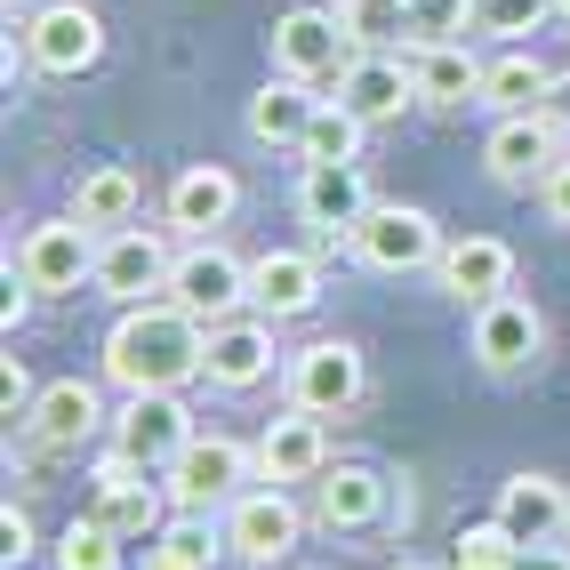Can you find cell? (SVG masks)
Masks as SVG:
<instances>
[{
	"mask_svg": "<svg viewBox=\"0 0 570 570\" xmlns=\"http://www.w3.org/2000/svg\"><path fill=\"white\" fill-rule=\"evenodd\" d=\"M417 105H482V57L466 41H410Z\"/></svg>",
	"mask_w": 570,
	"mask_h": 570,
	"instance_id": "cell-22",
	"label": "cell"
},
{
	"mask_svg": "<svg viewBox=\"0 0 570 570\" xmlns=\"http://www.w3.org/2000/svg\"><path fill=\"white\" fill-rule=\"evenodd\" d=\"M9 9H17V0H9Z\"/></svg>",
	"mask_w": 570,
	"mask_h": 570,
	"instance_id": "cell-43",
	"label": "cell"
},
{
	"mask_svg": "<svg viewBox=\"0 0 570 570\" xmlns=\"http://www.w3.org/2000/svg\"><path fill=\"white\" fill-rule=\"evenodd\" d=\"M105 377L121 394H177L209 377V322L185 306H129L105 330Z\"/></svg>",
	"mask_w": 570,
	"mask_h": 570,
	"instance_id": "cell-1",
	"label": "cell"
},
{
	"mask_svg": "<svg viewBox=\"0 0 570 570\" xmlns=\"http://www.w3.org/2000/svg\"><path fill=\"white\" fill-rule=\"evenodd\" d=\"M32 402H41V386H32L24 362L9 354V362H0V410H9V417H32Z\"/></svg>",
	"mask_w": 570,
	"mask_h": 570,
	"instance_id": "cell-35",
	"label": "cell"
},
{
	"mask_svg": "<svg viewBox=\"0 0 570 570\" xmlns=\"http://www.w3.org/2000/svg\"><path fill=\"white\" fill-rule=\"evenodd\" d=\"M121 547H129V539H112L97 514H89V522H65V539H57V570H121Z\"/></svg>",
	"mask_w": 570,
	"mask_h": 570,
	"instance_id": "cell-32",
	"label": "cell"
},
{
	"mask_svg": "<svg viewBox=\"0 0 570 570\" xmlns=\"http://www.w3.org/2000/svg\"><path fill=\"white\" fill-rule=\"evenodd\" d=\"M194 410H185L177 394H129V410L112 417V459H129L145 474H169L177 466V450L194 442Z\"/></svg>",
	"mask_w": 570,
	"mask_h": 570,
	"instance_id": "cell-9",
	"label": "cell"
},
{
	"mask_svg": "<svg viewBox=\"0 0 570 570\" xmlns=\"http://www.w3.org/2000/svg\"><path fill=\"white\" fill-rule=\"evenodd\" d=\"M0 554H9V570H17V562L32 554V514H24L17 499H9V507H0Z\"/></svg>",
	"mask_w": 570,
	"mask_h": 570,
	"instance_id": "cell-36",
	"label": "cell"
},
{
	"mask_svg": "<svg viewBox=\"0 0 570 570\" xmlns=\"http://www.w3.org/2000/svg\"><path fill=\"white\" fill-rule=\"evenodd\" d=\"M539 346H547V322H539L530 297L499 289V297H482V306H474V362L482 370H530Z\"/></svg>",
	"mask_w": 570,
	"mask_h": 570,
	"instance_id": "cell-14",
	"label": "cell"
},
{
	"mask_svg": "<svg viewBox=\"0 0 570 570\" xmlns=\"http://www.w3.org/2000/svg\"><path fill=\"white\" fill-rule=\"evenodd\" d=\"M265 49H274V72H289V81H337V72L362 57L337 9H289V17H274Z\"/></svg>",
	"mask_w": 570,
	"mask_h": 570,
	"instance_id": "cell-4",
	"label": "cell"
},
{
	"mask_svg": "<svg viewBox=\"0 0 570 570\" xmlns=\"http://www.w3.org/2000/svg\"><path fill=\"white\" fill-rule=\"evenodd\" d=\"M242 202V185L234 169H217V161H194L177 185H169V225H185V234H209V225H225Z\"/></svg>",
	"mask_w": 570,
	"mask_h": 570,
	"instance_id": "cell-26",
	"label": "cell"
},
{
	"mask_svg": "<svg viewBox=\"0 0 570 570\" xmlns=\"http://www.w3.org/2000/svg\"><path fill=\"white\" fill-rule=\"evenodd\" d=\"M97 522L112 539H161L169 530V482H145V466L105 459L97 466Z\"/></svg>",
	"mask_w": 570,
	"mask_h": 570,
	"instance_id": "cell-13",
	"label": "cell"
},
{
	"mask_svg": "<svg viewBox=\"0 0 570 570\" xmlns=\"http://www.w3.org/2000/svg\"><path fill=\"white\" fill-rule=\"evenodd\" d=\"M386 570H434V562H386Z\"/></svg>",
	"mask_w": 570,
	"mask_h": 570,
	"instance_id": "cell-41",
	"label": "cell"
},
{
	"mask_svg": "<svg viewBox=\"0 0 570 570\" xmlns=\"http://www.w3.org/2000/svg\"><path fill=\"white\" fill-rule=\"evenodd\" d=\"M257 474L265 482H322L330 474V434H322V417L314 410H289V417H274V426L257 434Z\"/></svg>",
	"mask_w": 570,
	"mask_h": 570,
	"instance_id": "cell-17",
	"label": "cell"
},
{
	"mask_svg": "<svg viewBox=\"0 0 570 570\" xmlns=\"http://www.w3.org/2000/svg\"><path fill=\"white\" fill-rule=\"evenodd\" d=\"M482 161L499 185H547V169L562 161V112L539 105V112H499V129L482 137Z\"/></svg>",
	"mask_w": 570,
	"mask_h": 570,
	"instance_id": "cell-10",
	"label": "cell"
},
{
	"mask_svg": "<svg viewBox=\"0 0 570 570\" xmlns=\"http://www.w3.org/2000/svg\"><path fill=\"white\" fill-rule=\"evenodd\" d=\"M24 57L41 65V72H89L97 57H105V24H97V9L89 0H41L32 9V24H24Z\"/></svg>",
	"mask_w": 570,
	"mask_h": 570,
	"instance_id": "cell-11",
	"label": "cell"
},
{
	"mask_svg": "<svg viewBox=\"0 0 570 570\" xmlns=\"http://www.w3.org/2000/svg\"><path fill=\"white\" fill-rule=\"evenodd\" d=\"M337 105L362 112L370 129H377V121H402V105H417V72H410V57H394V49H362L346 72H337Z\"/></svg>",
	"mask_w": 570,
	"mask_h": 570,
	"instance_id": "cell-15",
	"label": "cell"
},
{
	"mask_svg": "<svg viewBox=\"0 0 570 570\" xmlns=\"http://www.w3.org/2000/svg\"><path fill=\"white\" fill-rule=\"evenodd\" d=\"M482 24V0H410V41H466Z\"/></svg>",
	"mask_w": 570,
	"mask_h": 570,
	"instance_id": "cell-33",
	"label": "cell"
},
{
	"mask_svg": "<svg viewBox=\"0 0 570 570\" xmlns=\"http://www.w3.org/2000/svg\"><path fill=\"white\" fill-rule=\"evenodd\" d=\"M554 17H570V0H554Z\"/></svg>",
	"mask_w": 570,
	"mask_h": 570,
	"instance_id": "cell-42",
	"label": "cell"
},
{
	"mask_svg": "<svg viewBox=\"0 0 570 570\" xmlns=\"http://www.w3.org/2000/svg\"><path fill=\"white\" fill-rule=\"evenodd\" d=\"M514 570H570V547L539 539V547H522V562H514Z\"/></svg>",
	"mask_w": 570,
	"mask_h": 570,
	"instance_id": "cell-38",
	"label": "cell"
},
{
	"mask_svg": "<svg viewBox=\"0 0 570 570\" xmlns=\"http://www.w3.org/2000/svg\"><path fill=\"white\" fill-rule=\"evenodd\" d=\"M137 570H194V562H185L169 539H145V562H137Z\"/></svg>",
	"mask_w": 570,
	"mask_h": 570,
	"instance_id": "cell-39",
	"label": "cell"
},
{
	"mask_svg": "<svg viewBox=\"0 0 570 570\" xmlns=\"http://www.w3.org/2000/svg\"><path fill=\"white\" fill-rule=\"evenodd\" d=\"M362 394H370V370H362V346H346V337H314V346L289 354V410L337 417Z\"/></svg>",
	"mask_w": 570,
	"mask_h": 570,
	"instance_id": "cell-8",
	"label": "cell"
},
{
	"mask_svg": "<svg viewBox=\"0 0 570 570\" xmlns=\"http://www.w3.org/2000/svg\"><path fill=\"white\" fill-rule=\"evenodd\" d=\"M434 282H442L450 297H466V306H482V297L514 289V249H507L499 234H466V242H442V257H434Z\"/></svg>",
	"mask_w": 570,
	"mask_h": 570,
	"instance_id": "cell-20",
	"label": "cell"
},
{
	"mask_svg": "<svg viewBox=\"0 0 570 570\" xmlns=\"http://www.w3.org/2000/svg\"><path fill=\"white\" fill-rule=\"evenodd\" d=\"M24 426H32V442H41L49 459H65V450H81L105 426V402H97L89 377H57V386H41V402H32Z\"/></svg>",
	"mask_w": 570,
	"mask_h": 570,
	"instance_id": "cell-18",
	"label": "cell"
},
{
	"mask_svg": "<svg viewBox=\"0 0 570 570\" xmlns=\"http://www.w3.org/2000/svg\"><path fill=\"white\" fill-rule=\"evenodd\" d=\"M522 562V539L490 514V522H466L459 530V554H450V570H514Z\"/></svg>",
	"mask_w": 570,
	"mask_h": 570,
	"instance_id": "cell-31",
	"label": "cell"
},
{
	"mask_svg": "<svg viewBox=\"0 0 570 570\" xmlns=\"http://www.w3.org/2000/svg\"><path fill=\"white\" fill-rule=\"evenodd\" d=\"M337 17H346L354 49H394V41H410V0H337Z\"/></svg>",
	"mask_w": 570,
	"mask_h": 570,
	"instance_id": "cell-30",
	"label": "cell"
},
{
	"mask_svg": "<svg viewBox=\"0 0 570 570\" xmlns=\"http://www.w3.org/2000/svg\"><path fill=\"white\" fill-rule=\"evenodd\" d=\"M386 507H394V490H386V474H377V466H330V474L314 482L322 530H370Z\"/></svg>",
	"mask_w": 570,
	"mask_h": 570,
	"instance_id": "cell-23",
	"label": "cell"
},
{
	"mask_svg": "<svg viewBox=\"0 0 570 570\" xmlns=\"http://www.w3.org/2000/svg\"><path fill=\"white\" fill-rule=\"evenodd\" d=\"M249 474H257V450H249V442H234V434H194V442L177 450V466H169V507H177V514L234 507Z\"/></svg>",
	"mask_w": 570,
	"mask_h": 570,
	"instance_id": "cell-2",
	"label": "cell"
},
{
	"mask_svg": "<svg viewBox=\"0 0 570 570\" xmlns=\"http://www.w3.org/2000/svg\"><path fill=\"white\" fill-rule=\"evenodd\" d=\"M362 112H346L337 97H322V112H314V129H306V145H297V154L306 161H362Z\"/></svg>",
	"mask_w": 570,
	"mask_h": 570,
	"instance_id": "cell-29",
	"label": "cell"
},
{
	"mask_svg": "<svg viewBox=\"0 0 570 570\" xmlns=\"http://www.w3.org/2000/svg\"><path fill=\"white\" fill-rule=\"evenodd\" d=\"M297 539H306V514H297V499L282 482L242 490V499L225 507V547H234L242 562H282Z\"/></svg>",
	"mask_w": 570,
	"mask_h": 570,
	"instance_id": "cell-12",
	"label": "cell"
},
{
	"mask_svg": "<svg viewBox=\"0 0 570 570\" xmlns=\"http://www.w3.org/2000/svg\"><path fill=\"white\" fill-rule=\"evenodd\" d=\"M499 522L514 530L522 547L562 539V530H570V499H562V482H554V474H507V482H499Z\"/></svg>",
	"mask_w": 570,
	"mask_h": 570,
	"instance_id": "cell-24",
	"label": "cell"
},
{
	"mask_svg": "<svg viewBox=\"0 0 570 570\" xmlns=\"http://www.w3.org/2000/svg\"><path fill=\"white\" fill-rule=\"evenodd\" d=\"M97 249L105 234L81 217H49V225H32L24 249H17V274L32 282V297H72L81 282H97Z\"/></svg>",
	"mask_w": 570,
	"mask_h": 570,
	"instance_id": "cell-3",
	"label": "cell"
},
{
	"mask_svg": "<svg viewBox=\"0 0 570 570\" xmlns=\"http://www.w3.org/2000/svg\"><path fill=\"white\" fill-rule=\"evenodd\" d=\"M169 306H185L194 322H234L249 306V265L225 249V242H194L177 249V274H169Z\"/></svg>",
	"mask_w": 570,
	"mask_h": 570,
	"instance_id": "cell-6",
	"label": "cell"
},
{
	"mask_svg": "<svg viewBox=\"0 0 570 570\" xmlns=\"http://www.w3.org/2000/svg\"><path fill=\"white\" fill-rule=\"evenodd\" d=\"M346 242H354V257L370 265V274H417V265L442 257V225L426 209H410V202H370V217Z\"/></svg>",
	"mask_w": 570,
	"mask_h": 570,
	"instance_id": "cell-7",
	"label": "cell"
},
{
	"mask_svg": "<svg viewBox=\"0 0 570 570\" xmlns=\"http://www.w3.org/2000/svg\"><path fill=\"white\" fill-rule=\"evenodd\" d=\"M274 377V322H217L209 330V386H225V394H249V386H265Z\"/></svg>",
	"mask_w": 570,
	"mask_h": 570,
	"instance_id": "cell-21",
	"label": "cell"
},
{
	"mask_svg": "<svg viewBox=\"0 0 570 570\" xmlns=\"http://www.w3.org/2000/svg\"><path fill=\"white\" fill-rule=\"evenodd\" d=\"M297 217L314 225V234H354L370 217V185H362V161H306L297 177Z\"/></svg>",
	"mask_w": 570,
	"mask_h": 570,
	"instance_id": "cell-16",
	"label": "cell"
},
{
	"mask_svg": "<svg viewBox=\"0 0 570 570\" xmlns=\"http://www.w3.org/2000/svg\"><path fill=\"white\" fill-rule=\"evenodd\" d=\"M137 177L121 169V161H97V169H81V185H72V217L81 225H97V234H121V225H137Z\"/></svg>",
	"mask_w": 570,
	"mask_h": 570,
	"instance_id": "cell-27",
	"label": "cell"
},
{
	"mask_svg": "<svg viewBox=\"0 0 570 570\" xmlns=\"http://www.w3.org/2000/svg\"><path fill=\"white\" fill-rule=\"evenodd\" d=\"M554 17V0H482V24L490 32H539Z\"/></svg>",
	"mask_w": 570,
	"mask_h": 570,
	"instance_id": "cell-34",
	"label": "cell"
},
{
	"mask_svg": "<svg viewBox=\"0 0 570 570\" xmlns=\"http://www.w3.org/2000/svg\"><path fill=\"white\" fill-rule=\"evenodd\" d=\"M314 297H322V265L306 249H265L249 265V306L265 322H297V314H314Z\"/></svg>",
	"mask_w": 570,
	"mask_h": 570,
	"instance_id": "cell-19",
	"label": "cell"
},
{
	"mask_svg": "<svg viewBox=\"0 0 570 570\" xmlns=\"http://www.w3.org/2000/svg\"><path fill=\"white\" fill-rule=\"evenodd\" d=\"M547 97H554V72L530 57V49H507V57L482 65V105L490 112H539Z\"/></svg>",
	"mask_w": 570,
	"mask_h": 570,
	"instance_id": "cell-28",
	"label": "cell"
},
{
	"mask_svg": "<svg viewBox=\"0 0 570 570\" xmlns=\"http://www.w3.org/2000/svg\"><path fill=\"white\" fill-rule=\"evenodd\" d=\"M314 112H322L314 81H289V72H274V81L249 97V137H257V145H306Z\"/></svg>",
	"mask_w": 570,
	"mask_h": 570,
	"instance_id": "cell-25",
	"label": "cell"
},
{
	"mask_svg": "<svg viewBox=\"0 0 570 570\" xmlns=\"http://www.w3.org/2000/svg\"><path fill=\"white\" fill-rule=\"evenodd\" d=\"M554 112H570V72H554V97H547Z\"/></svg>",
	"mask_w": 570,
	"mask_h": 570,
	"instance_id": "cell-40",
	"label": "cell"
},
{
	"mask_svg": "<svg viewBox=\"0 0 570 570\" xmlns=\"http://www.w3.org/2000/svg\"><path fill=\"white\" fill-rule=\"evenodd\" d=\"M177 274V249L154 234V225H121V234H105L97 249V297H112V306H154V297L169 289Z\"/></svg>",
	"mask_w": 570,
	"mask_h": 570,
	"instance_id": "cell-5",
	"label": "cell"
},
{
	"mask_svg": "<svg viewBox=\"0 0 570 570\" xmlns=\"http://www.w3.org/2000/svg\"><path fill=\"white\" fill-rule=\"evenodd\" d=\"M539 209H547L554 225H570V161H554V169H547V185H539Z\"/></svg>",
	"mask_w": 570,
	"mask_h": 570,
	"instance_id": "cell-37",
	"label": "cell"
}]
</instances>
